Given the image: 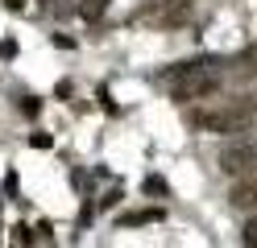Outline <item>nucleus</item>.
I'll return each mask as SVG.
<instances>
[{"mask_svg":"<svg viewBox=\"0 0 257 248\" xmlns=\"http://www.w3.org/2000/svg\"><path fill=\"white\" fill-rule=\"evenodd\" d=\"M253 165H257V145H253V141L232 137V145L220 149V170L228 174V178H245Z\"/></svg>","mask_w":257,"mask_h":248,"instance_id":"4","label":"nucleus"},{"mask_svg":"<svg viewBox=\"0 0 257 248\" xmlns=\"http://www.w3.org/2000/svg\"><path fill=\"white\" fill-rule=\"evenodd\" d=\"M191 124L199 132H216V137H245V132H253V108L228 104V108H212V112H191Z\"/></svg>","mask_w":257,"mask_h":248,"instance_id":"2","label":"nucleus"},{"mask_svg":"<svg viewBox=\"0 0 257 248\" xmlns=\"http://www.w3.org/2000/svg\"><path fill=\"white\" fill-rule=\"evenodd\" d=\"M50 145H54V141L46 137V132H34V149H50Z\"/></svg>","mask_w":257,"mask_h":248,"instance_id":"16","label":"nucleus"},{"mask_svg":"<svg viewBox=\"0 0 257 248\" xmlns=\"http://www.w3.org/2000/svg\"><path fill=\"white\" fill-rule=\"evenodd\" d=\"M17 108H21L25 116H38V112H42V104H38L34 95H21V99H17Z\"/></svg>","mask_w":257,"mask_h":248,"instance_id":"9","label":"nucleus"},{"mask_svg":"<svg viewBox=\"0 0 257 248\" xmlns=\"http://www.w3.org/2000/svg\"><path fill=\"white\" fill-rule=\"evenodd\" d=\"M108 5H112V0H87V5H83V17H87V21H100Z\"/></svg>","mask_w":257,"mask_h":248,"instance_id":"8","label":"nucleus"},{"mask_svg":"<svg viewBox=\"0 0 257 248\" xmlns=\"http://www.w3.org/2000/svg\"><path fill=\"white\" fill-rule=\"evenodd\" d=\"M5 9H9V13H21V9H25V0H5Z\"/></svg>","mask_w":257,"mask_h":248,"instance_id":"17","label":"nucleus"},{"mask_svg":"<svg viewBox=\"0 0 257 248\" xmlns=\"http://www.w3.org/2000/svg\"><path fill=\"white\" fill-rule=\"evenodd\" d=\"M240 240H245L249 248H257V219H249V223H245V231H240Z\"/></svg>","mask_w":257,"mask_h":248,"instance_id":"11","label":"nucleus"},{"mask_svg":"<svg viewBox=\"0 0 257 248\" xmlns=\"http://www.w3.org/2000/svg\"><path fill=\"white\" fill-rule=\"evenodd\" d=\"M170 95L179 104H191V99H207L220 91V58H191V62H174L166 71Z\"/></svg>","mask_w":257,"mask_h":248,"instance_id":"1","label":"nucleus"},{"mask_svg":"<svg viewBox=\"0 0 257 248\" xmlns=\"http://www.w3.org/2000/svg\"><path fill=\"white\" fill-rule=\"evenodd\" d=\"M13 244H34V231H29L25 223H17L13 227Z\"/></svg>","mask_w":257,"mask_h":248,"instance_id":"10","label":"nucleus"},{"mask_svg":"<svg viewBox=\"0 0 257 248\" xmlns=\"http://www.w3.org/2000/svg\"><path fill=\"white\" fill-rule=\"evenodd\" d=\"M158 219H166L162 207H141V211H124V215H120L124 227H146V223H158Z\"/></svg>","mask_w":257,"mask_h":248,"instance_id":"5","label":"nucleus"},{"mask_svg":"<svg viewBox=\"0 0 257 248\" xmlns=\"http://www.w3.org/2000/svg\"><path fill=\"white\" fill-rule=\"evenodd\" d=\"M120 198H124V194H120V190H108V194H104V198H100V207H116V203H120Z\"/></svg>","mask_w":257,"mask_h":248,"instance_id":"14","label":"nucleus"},{"mask_svg":"<svg viewBox=\"0 0 257 248\" xmlns=\"http://www.w3.org/2000/svg\"><path fill=\"white\" fill-rule=\"evenodd\" d=\"M236 71H240V75H257V42L245 46V50L236 54Z\"/></svg>","mask_w":257,"mask_h":248,"instance_id":"7","label":"nucleus"},{"mask_svg":"<svg viewBox=\"0 0 257 248\" xmlns=\"http://www.w3.org/2000/svg\"><path fill=\"white\" fill-rule=\"evenodd\" d=\"M5 194H13V198H17V174H13V170L5 174Z\"/></svg>","mask_w":257,"mask_h":248,"instance_id":"13","label":"nucleus"},{"mask_svg":"<svg viewBox=\"0 0 257 248\" xmlns=\"http://www.w3.org/2000/svg\"><path fill=\"white\" fill-rule=\"evenodd\" d=\"M91 215H95V207H91V203H83V211H79V223L87 227V223H91Z\"/></svg>","mask_w":257,"mask_h":248,"instance_id":"15","label":"nucleus"},{"mask_svg":"<svg viewBox=\"0 0 257 248\" xmlns=\"http://www.w3.org/2000/svg\"><path fill=\"white\" fill-rule=\"evenodd\" d=\"M191 13H195V0H150L141 17L154 29H183L191 21Z\"/></svg>","mask_w":257,"mask_h":248,"instance_id":"3","label":"nucleus"},{"mask_svg":"<svg viewBox=\"0 0 257 248\" xmlns=\"http://www.w3.org/2000/svg\"><path fill=\"white\" fill-rule=\"evenodd\" d=\"M232 207H257V182H236L232 194H228Z\"/></svg>","mask_w":257,"mask_h":248,"instance_id":"6","label":"nucleus"},{"mask_svg":"<svg viewBox=\"0 0 257 248\" xmlns=\"http://www.w3.org/2000/svg\"><path fill=\"white\" fill-rule=\"evenodd\" d=\"M146 194H166V182L150 174V178H146Z\"/></svg>","mask_w":257,"mask_h":248,"instance_id":"12","label":"nucleus"}]
</instances>
